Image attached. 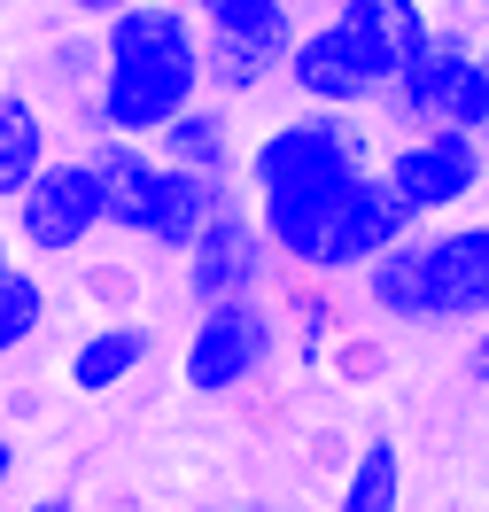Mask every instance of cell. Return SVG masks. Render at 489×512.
Instances as JSON below:
<instances>
[{"label":"cell","mask_w":489,"mask_h":512,"mask_svg":"<svg viewBox=\"0 0 489 512\" xmlns=\"http://www.w3.org/2000/svg\"><path fill=\"white\" fill-rule=\"evenodd\" d=\"M94 125L109 140H156L187 101H202V32L171 0H132L101 24V86Z\"/></svg>","instance_id":"obj_1"},{"label":"cell","mask_w":489,"mask_h":512,"mask_svg":"<svg viewBox=\"0 0 489 512\" xmlns=\"http://www.w3.org/2000/svg\"><path fill=\"white\" fill-rule=\"evenodd\" d=\"M365 125H389L396 140H412V132H466V140H489V70H482L474 24H435L427 55L365 109Z\"/></svg>","instance_id":"obj_2"},{"label":"cell","mask_w":489,"mask_h":512,"mask_svg":"<svg viewBox=\"0 0 489 512\" xmlns=\"http://www.w3.org/2000/svg\"><path fill=\"white\" fill-rule=\"evenodd\" d=\"M373 163H381V132L365 117L295 109L241 148V194H272V187H295V179H350V171H373Z\"/></svg>","instance_id":"obj_3"},{"label":"cell","mask_w":489,"mask_h":512,"mask_svg":"<svg viewBox=\"0 0 489 512\" xmlns=\"http://www.w3.org/2000/svg\"><path fill=\"white\" fill-rule=\"evenodd\" d=\"M280 350H288V326H280L272 295L218 303V311H195V334L179 350V381L195 396H249L280 365Z\"/></svg>","instance_id":"obj_4"},{"label":"cell","mask_w":489,"mask_h":512,"mask_svg":"<svg viewBox=\"0 0 489 512\" xmlns=\"http://www.w3.org/2000/svg\"><path fill=\"white\" fill-rule=\"evenodd\" d=\"M381 187L396 194V210L412 225H443L451 210H466L489 179V140H466V132H412V140H389L381 148Z\"/></svg>","instance_id":"obj_5"},{"label":"cell","mask_w":489,"mask_h":512,"mask_svg":"<svg viewBox=\"0 0 489 512\" xmlns=\"http://www.w3.org/2000/svg\"><path fill=\"white\" fill-rule=\"evenodd\" d=\"M179 264H187V303L195 311L272 295V280H280V256H272V241H264V225H257V210H249L241 187L210 210V225L195 233V249L179 256Z\"/></svg>","instance_id":"obj_6"},{"label":"cell","mask_w":489,"mask_h":512,"mask_svg":"<svg viewBox=\"0 0 489 512\" xmlns=\"http://www.w3.org/2000/svg\"><path fill=\"white\" fill-rule=\"evenodd\" d=\"M280 86H295V101H303V109L365 117V109L396 86V78H389V63H381L365 39H350L334 16H319V24H303V32L288 39V55H280Z\"/></svg>","instance_id":"obj_7"},{"label":"cell","mask_w":489,"mask_h":512,"mask_svg":"<svg viewBox=\"0 0 489 512\" xmlns=\"http://www.w3.org/2000/svg\"><path fill=\"white\" fill-rule=\"evenodd\" d=\"M482 319H489V218L420 225L412 326H482Z\"/></svg>","instance_id":"obj_8"},{"label":"cell","mask_w":489,"mask_h":512,"mask_svg":"<svg viewBox=\"0 0 489 512\" xmlns=\"http://www.w3.org/2000/svg\"><path fill=\"white\" fill-rule=\"evenodd\" d=\"M94 233H109L94 171H86V156H78V148H70V156L55 148V156H47V171H39L16 202H8V241H24L32 256H78Z\"/></svg>","instance_id":"obj_9"},{"label":"cell","mask_w":489,"mask_h":512,"mask_svg":"<svg viewBox=\"0 0 489 512\" xmlns=\"http://www.w3.org/2000/svg\"><path fill=\"white\" fill-rule=\"evenodd\" d=\"M404 233H420V225L396 210V194L381 187V171H358L350 179V194H342V210H334V225H326V249H319V264H311V280H358L365 264L381 249H396Z\"/></svg>","instance_id":"obj_10"},{"label":"cell","mask_w":489,"mask_h":512,"mask_svg":"<svg viewBox=\"0 0 489 512\" xmlns=\"http://www.w3.org/2000/svg\"><path fill=\"white\" fill-rule=\"evenodd\" d=\"M241 179H195V171H179V163H156V179H148V202H140V233L132 241H148L163 256H187L195 249V233L210 225V210L226 202Z\"/></svg>","instance_id":"obj_11"},{"label":"cell","mask_w":489,"mask_h":512,"mask_svg":"<svg viewBox=\"0 0 489 512\" xmlns=\"http://www.w3.org/2000/svg\"><path fill=\"white\" fill-rule=\"evenodd\" d=\"M156 163H179V171H195V179H241V132H233V109L226 101H187L171 125L148 140Z\"/></svg>","instance_id":"obj_12"},{"label":"cell","mask_w":489,"mask_h":512,"mask_svg":"<svg viewBox=\"0 0 489 512\" xmlns=\"http://www.w3.org/2000/svg\"><path fill=\"white\" fill-rule=\"evenodd\" d=\"M326 16H334L350 39H365V47L389 63V78H404V70L420 63L427 39H435V24H443L427 0H334Z\"/></svg>","instance_id":"obj_13"},{"label":"cell","mask_w":489,"mask_h":512,"mask_svg":"<svg viewBox=\"0 0 489 512\" xmlns=\"http://www.w3.org/2000/svg\"><path fill=\"white\" fill-rule=\"evenodd\" d=\"M148 350H156V334L140 319H101V326H86L78 334V350H70V388L78 396H109V388H125L140 365H148Z\"/></svg>","instance_id":"obj_14"},{"label":"cell","mask_w":489,"mask_h":512,"mask_svg":"<svg viewBox=\"0 0 489 512\" xmlns=\"http://www.w3.org/2000/svg\"><path fill=\"white\" fill-rule=\"evenodd\" d=\"M86 156V171H94L101 187V218H109V233H140V202H148V179H156V148H140V140H86L78 148Z\"/></svg>","instance_id":"obj_15"},{"label":"cell","mask_w":489,"mask_h":512,"mask_svg":"<svg viewBox=\"0 0 489 512\" xmlns=\"http://www.w3.org/2000/svg\"><path fill=\"white\" fill-rule=\"evenodd\" d=\"M47 156H55V125H47L39 94L32 86H0V202H16L32 187L47 171Z\"/></svg>","instance_id":"obj_16"},{"label":"cell","mask_w":489,"mask_h":512,"mask_svg":"<svg viewBox=\"0 0 489 512\" xmlns=\"http://www.w3.org/2000/svg\"><path fill=\"white\" fill-rule=\"evenodd\" d=\"M195 16L202 39H249V47H280L303 32V0H171Z\"/></svg>","instance_id":"obj_17"},{"label":"cell","mask_w":489,"mask_h":512,"mask_svg":"<svg viewBox=\"0 0 489 512\" xmlns=\"http://www.w3.org/2000/svg\"><path fill=\"white\" fill-rule=\"evenodd\" d=\"M358 295L373 319L389 326H412V295H420V233H404L396 249H381L373 264L358 272Z\"/></svg>","instance_id":"obj_18"},{"label":"cell","mask_w":489,"mask_h":512,"mask_svg":"<svg viewBox=\"0 0 489 512\" xmlns=\"http://www.w3.org/2000/svg\"><path fill=\"white\" fill-rule=\"evenodd\" d=\"M342 512H404V450L389 435L350 458V481H342Z\"/></svg>","instance_id":"obj_19"},{"label":"cell","mask_w":489,"mask_h":512,"mask_svg":"<svg viewBox=\"0 0 489 512\" xmlns=\"http://www.w3.org/2000/svg\"><path fill=\"white\" fill-rule=\"evenodd\" d=\"M39 334H47V280L24 272V264H8L0 272V365L16 350H32Z\"/></svg>","instance_id":"obj_20"},{"label":"cell","mask_w":489,"mask_h":512,"mask_svg":"<svg viewBox=\"0 0 489 512\" xmlns=\"http://www.w3.org/2000/svg\"><path fill=\"white\" fill-rule=\"evenodd\" d=\"M39 86H55L63 101H86L101 86V32H86V24L55 32L47 55H39Z\"/></svg>","instance_id":"obj_21"},{"label":"cell","mask_w":489,"mask_h":512,"mask_svg":"<svg viewBox=\"0 0 489 512\" xmlns=\"http://www.w3.org/2000/svg\"><path fill=\"white\" fill-rule=\"evenodd\" d=\"M280 326H288V342H295V357H303V365H326V357H334V342H342V311L326 303L319 280H311V288L280 311Z\"/></svg>","instance_id":"obj_22"},{"label":"cell","mask_w":489,"mask_h":512,"mask_svg":"<svg viewBox=\"0 0 489 512\" xmlns=\"http://www.w3.org/2000/svg\"><path fill=\"white\" fill-rule=\"evenodd\" d=\"M466 381H482V388H489V326L466 342Z\"/></svg>","instance_id":"obj_23"},{"label":"cell","mask_w":489,"mask_h":512,"mask_svg":"<svg viewBox=\"0 0 489 512\" xmlns=\"http://www.w3.org/2000/svg\"><path fill=\"white\" fill-rule=\"evenodd\" d=\"M70 16H86V24H109V16H117V8H132V0H63Z\"/></svg>","instance_id":"obj_24"},{"label":"cell","mask_w":489,"mask_h":512,"mask_svg":"<svg viewBox=\"0 0 489 512\" xmlns=\"http://www.w3.org/2000/svg\"><path fill=\"white\" fill-rule=\"evenodd\" d=\"M8 481H16V435L0 427V489H8Z\"/></svg>","instance_id":"obj_25"},{"label":"cell","mask_w":489,"mask_h":512,"mask_svg":"<svg viewBox=\"0 0 489 512\" xmlns=\"http://www.w3.org/2000/svg\"><path fill=\"white\" fill-rule=\"evenodd\" d=\"M32 512H78V505H70V497H39Z\"/></svg>","instance_id":"obj_26"},{"label":"cell","mask_w":489,"mask_h":512,"mask_svg":"<svg viewBox=\"0 0 489 512\" xmlns=\"http://www.w3.org/2000/svg\"><path fill=\"white\" fill-rule=\"evenodd\" d=\"M0 264H16V241H8V218H0Z\"/></svg>","instance_id":"obj_27"},{"label":"cell","mask_w":489,"mask_h":512,"mask_svg":"<svg viewBox=\"0 0 489 512\" xmlns=\"http://www.w3.org/2000/svg\"><path fill=\"white\" fill-rule=\"evenodd\" d=\"M466 8H474V16H489V0H466Z\"/></svg>","instance_id":"obj_28"},{"label":"cell","mask_w":489,"mask_h":512,"mask_svg":"<svg viewBox=\"0 0 489 512\" xmlns=\"http://www.w3.org/2000/svg\"><path fill=\"white\" fill-rule=\"evenodd\" d=\"M0 8H24V0H0Z\"/></svg>","instance_id":"obj_29"},{"label":"cell","mask_w":489,"mask_h":512,"mask_svg":"<svg viewBox=\"0 0 489 512\" xmlns=\"http://www.w3.org/2000/svg\"><path fill=\"white\" fill-rule=\"evenodd\" d=\"M482 70H489V47H482Z\"/></svg>","instance_id":"obj_30"},{"label":"cell","mask_w":489,"mask_h":512,"mask_svg":"<svg viewBox=\"0 0 489 512\" xmlns=\"http://www.w3.org/2000/svg\"><path fill=\"white\" fill-rule=\"evenodd\" d=\"M319 8H334V0H319Z\"/></svg>","instance_id":"obj_31"}]
</instances>
